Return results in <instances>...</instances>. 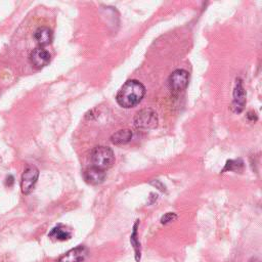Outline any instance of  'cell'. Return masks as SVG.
<instances>
[{
	"label": "cell",
	"instance_id": "8fae6325",
	"mask_svg": "<svg viewBox=\"0 0 262 262\" xmlns=\"http://www.w3.org/2000/svg\"><path fill=\"white\" fill-rule=\"evenodd\" d=\"M48 235L52 239L63 242V241H68L72 237V231L66 225L58 224L57 226H55L51 229V231L49 232Z\"/></svg>",
	"mask_w": 262,
	"mask_h": 262
},
{
	"label": "cell",
	"instance_id": "277c9868",
	"mask_svg": "<svg viewBox=\"0 0 262 262\" xmlns=\"http://www.w3.org/2000/svg\"><path fill=\"white\" fill-rule=\"evenodd\" d=\"M188 72L182 69L175 70L168 78L169 89L173 94H179L186 89L188 85Z\"/></svg>",
	"mask_w": 262,
	"mask_h": 262
},
{
	"label": "cell",
	"instance_id": "5bb4252c",
	"mask_svg": "<svg viewBox=\"0 0 262 262\" xmlns=\"http://www.w3.org/2000/svg\"><path fill=\"white\" fill-rule=\"evenodd\" d=\"M244 167V163L241 159L238 160H229L226 162L224 169L222 170V172L225 171H241Z\"/></svg>",
	"mask_w": 262,
	"mask_h": 262
},
{
	"label": "cell",
	"instance_id": "9a60e30c",
	"mask_svg": "<svg viewBox=\"0 0 262 262\" xmlns=\"http://www.w3.org/2000/svg\"><path fill=\"white\" fill-rule=\"evenodd\" d=\"M177 219V215L175 213H172V212H168L166 213L164 216H162L161 218V223L162 224H168L172 221H175Z\"/></svg>",
	"mask_w": 262,
	"mask_h": 262
},
{
	"label": "cell",
	"instance_id": "3957f363",
	"mask_svg": "<svg viewBox=\"0 0 262 262\" xmlns=\"http://www.w3.org/2000/svg\"><path fill=\"white\" fill-rule=\"evenodd\" d=\"M134 125L139 129H154L158 126V115L152 108H142L134 117Z\"/></svg>",
	"mask_w": 262,
	"mask_h": 262
},
{
	"label": "cell",
	"instance_id": "30bf717a",
	"mask_svg": "<svg viewBox=\"0 0 262 262\" xmlns=\"http://www.w3.org/2000/svg\"><path fill=\"white\" fill-rule=\"evenodd\" d=\"M34 38L37 41L38 44H40L41 46H45L51 43L52 38H53V34L52 31L47 28V27H40L35 31L34 34Z\"/></svg>",
	"mask_w": 262,
	"mask_h": 262
},
{
	"label": "cell",
	"instance_id": "4fadbf2b",
	"mask_svg": "<svg viewBox=\"0 0 262 262\" xmlns=\"http://www.w3.org/2000/svg\"><path fill=\"white\" fill-rule=\"evenodd\" d=\"M137 227H138V221H136L133 226V232L131 233V236H130V243L135 253V261L139 262L141 258V250H140V243L137 236Z\"/></svg>",
	"mask_w": 262,
	"mask_h": 262
},
{
	"label": "cell",
	"instance_id": "2e32d148",
	"mask_svg": "<svg viewBox=\"0 0 262 262\" xmlns=\"http://www.w3.org/2000/svg\"><path fill=\"white\" fill-rule=\"evenodd\" d=\"M6 183H7V185H8V186H11V184L13 183V177H12L11 175H9V176L7 177V181H6Z\"/></svg>",
	"mask_w": 262,
	"mask_h": 262
},
{
	"label": "cell",
	"instance_id": "7a4b0ae2",
	"mask_svg": "<svg viewBox=\"0 0 262 262\" xmlns=\"http://www.w3.org/2000/svg\"><path fill=\"white\" fill-rule=\"evenodd\" d=\"M90 159L94 167L105 171L114 165L115 155L112 148L107 146H96L91 151Z\"/></svg>",
	"mask_w": 262,
	"mask_h": 262
},
{
	"label": "cell",
	"instance_id": "52a82bcc",
	"mask_svg": "<svg viewBox=\"0 0 262 262\" xmlns=\"http://www.w3.org/2000/svg\"><path fill=\"white\" fill-rule=\"evenodd\" d=\"M88 254V250L84 246H78L62 255L57 262H84Z\"/></svg>",
	"mask_w": 262,
	"mask_h": 262
},
{
	"label": "cell",
	"instance_id": "ba28073f",
	"mask_svg": "<svg viewBox=\"0 0 262 262\" xmlns=\"http://www.w3.org/2000/svg\"><path fill=\"white\" fill-rule=\"evenodd\" d=\"M29 58H30L31 63L35 68L41 69V68L47 66V63L49 62L50 53L42 47H37V48H35L34 50L31 51Z\"/></svg>",
	"mask_w": 262,
	"mask_h": 262
},
{
	"label": "cell",
	"instance_id": "9c48e42d",
	"mask_svg": "<svg viewBox=\"0 0 262 262\" xmlns=\"http://www.w3.org/2000/svg\"><path fill=\"white\" fill-rule=\"evenodd\" d=\"M83 177L87 183L92 184V185H97L104 181L105 172L99 168L91 166L84 171Z\"/></svg>",
	"mask_w": 262,
	"mask_h": 262
},
{
	"label": "cell",
	"instance_id": "7c38bea8",
	"mask_svg": "<svg viewBox=\"0 0 262 262\" xmlns=\"http://www.w3.org/2000/svg\"><path fill=\"white\" fill-rule=\"evenodd\" d=\"M132 138V131L129 129H121L117 132H115L111 136V141L116 145L126 144L128 143Z\"/></svg>",
	"mask_w": 262,
	"mask_h": 262
},
{
	"label": "cell",
	"instance_id": "8992f818",
	"mask_svg": "<svg viewBox=\"0 0 262 262\" xmlns=\"http://www.w3.org/2000/svg\"><path fill=\"white\" fill-rule=\"evenodd\" d=\"M246 104V91L243 86V82L239 78L236 79V83L233 89L232 108L235 113H241Z\"/></svg>",
	"mask_w": 262,
	"mask_h": 262
},
{
	"label": "cell",
	"instance_id": "6da1fadb",
	"mask_svg": "<svg viewBox=\"0 0 262 262\" xmlns=\"http://www.w3.org/2000/svg\"><path fill=\"white\" fill-rule=\"evenodd\" d=\"M145 94V87L137 80L126 81L117 93L116 100L124 108H130L138 104Z\"/></svg>",
	"mask_w": 262,
	"mask_h": 262
},
{
	"label": "cell",
	"instance_id": "5b68a950",
	"mask_svg": "<svg viewBox=\"0 0 262 262\" xmlns=\"http://www.w3.org/2000/svg\"><path fill=\"white\" fill-rule=\"evenodd\" d=\"M39 177V170L35 166H28L23 175L20 180V188L24 194H29L33 190L37 180Z\"/></svg>",
	"mask_w": 262,
	"mask_h": 262
},
{
	"label": "cell",
	"instance_id": "e0dca14e",
	"mask_svg": "<svg viewBox=\"0 0 262 262\" xmlns=\"http://www.w3.org/2000/svg\"><path fill=\"white\" fill-rule=\"evenodd\" d=\"M249 262H261V261L258 258H252V259H250Z\"/></svg>",
	"mask_w": 262,
	"mask_h": 262
}]
</instances>
